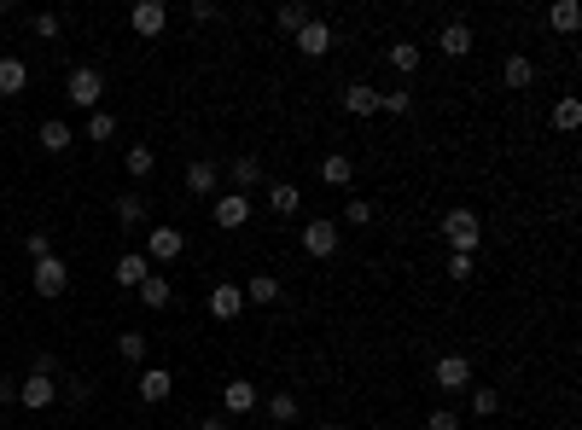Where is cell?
<instances>
[{
	"instance_id": "1",
	"label": "cell",
	"mask_w": 582,
	"mask_h": 430,
	"mask_svg": "<svg viewBox=\"0 0 582 430\" xmlns=\"http://www.w3.org/2000/svg\"><path fill=\"white\" fill-rule=\"evenodd\" d=\"M65 100L82 105V110H100V100H105V76L93 70V65H76V70L65 76Z\"/></svg>"
},
{
	"instance_id": "2",
	"label": "cell",
	"mask_w": 582,
	"mask_h": 430,
	"mask_svg": "<svg viewBox=\"0 0 582 430\" xmlns=\"http://www.w3.org/2000/svg\"><path fill=\"white\" fill-rule=\"evenodd\" d=\"M297 245H303V257H314V262H326V257H338L344 233H338V221H309V227L297 233Z\"/></svg>"
},
{
	"instance_id": "3",
	"label": "cell",
	"mask_w": 582,
	"mask_h": 430,
	"mask_svg": "<svg viewBox=\"0 0 582 430\" xmlns=\"http://www.w3.org/2000/svg\"><path fill=\"white\" fill-rule=\"evenodd\" d=\"M443 238H449V250H466V257H471L478 238H483V227H478V215H471V210H449L443 215Z\"/></svg>"
},
{
	"instance_id": "4",
	"label": "cell",
	"mask_w": 582,
	"mask_h": 430,
	"mask_svg": "<svg viewBox=\"0 0 582 430\" xmlns=\"http://www.w3.org/2000/svg\"><path fill=\"white\" fill-rule=\"evenodd\" d=\"M431 384L449 390V395H454V390H471V361H466V355H437V361H431Z\"/></svg>"
},
{
	"instance_id": "5",
	"label": "cell",
	"mask_w": 582,
	"mask_h": 430,
	"mask_svg": "<svg viewBox=\"0 0 582 430\" xmlns=\"http://www.w3.org/2000/svg\"><path fill=\"white\" fill-rule=\"evenodd\" d=\"M210 215H216V227H245V221H250V198L245 193H216L210 198Z\"/></svg>"
},
{
	"instance_id": "6",
	"label": "cell",
	"mask_w": 582,
	"mask_h": 430,
	"mask_svg": "<svg viewBox=\"0 0 582 430\" xmlns=\"http://www.w3.org/2000/svg\"><path fill=\"white\" fill-rule=\"evenodd\" d=\"M291 41H297V53H303V58H326V53H333V24H326V18H309Z\"/></svg>"
},
{
	"instance_id": "7",
	"label": "cell",
	"mask_w": 582,
	"mask_h": 430,
	"mask_svg": "<svg viewBox=\"0 0 582 430\" xmlns=\"http://www.w3.org/2000/svg\"><path fill=\"white\" fill-rule=\"evenodd\" d=\"M186 193H193V198H216V193H222V169H216L210 157H193V163H186Z\"/></svg>"
},
{
	"instance_id": "8",
	"label": "cell",
	"mask_w": 582,
	"mask_h": 430,
	"mask_svg": "<svg viewBox=\"0 0 582 430\" xmlns=\"http://www.w3.org/2000/svg\"><path fill=\"white\" fill-rule=\"evenodd\" d=\"M18 402L29 407V413H41V407H53L58 402V378H47V372H29L24 384H18Z\"/></svg>"
},
{
	"instance_id": "9",
	"label": "cell",
	"mask_w": 582,
	"mask_h": 430,
	"mask_svg": "<svg viewBox=\"0 0 582 430\" xmlns=\"http://www.w3.org/2000/svg\"><path fill=\"white\" fill-rule=\"evenodd\" d=\"M204 309H210L216 320L228 326V320H239V314H245V291H239V285H228V279H222L210 297H204Z\"/></svg>"
},
{
	"instance_id": "10",
	"label": "cell",
	"mask_w": 582,
	"mask_h": 430,
	"mask_svg": "<svg viewBox=\"0 0 582 430\" xmlns=\"http://www.w3.org/2000/svg\"><path fill=\"white\" fill-rule=\"evenodd\" d=\"M186 250V233H175V227H152L146 233V262H175Z\"/></svg>"
},
{
	"instance_id": "11",
	"label": "cell",
	"mask_w": 582,
	"mask_h": 430,
	"mask_svg": "<svg viewBox=\"0 0 582 430\" xmlns=\"http://www.w3.org/2000/svg\"><path fill=\"white\" fill-rule=\"evenodd\" d=\"M65 291H70V267L58 257L36 262V297H65Z\"/></svg>"
},
{
	"instance_id": "12",
	"label": "cell",
	"mask_w": 582,
	"mask_h": 430,
	"mask_svg": "<svg viewBox=\"0 0 582 430\" xmlns=\"http://www.w3.org/2000/svg\"><path fill=\"white\" fill-rule=\"evenodd\" d=\"M164 24H169V6H164V0H140V6L129 12V29H134V36H164Z\"/></svg>"
},
{
	"instance_id": "13",
	"label": "cell",
	"mask_w": 582,
	"mask_h": 430,
	"mask_svg": "<svg viewBox=\"0 0 582 430\" xmlns=\"http://www.w3.org/2000/svg\"><path fill=\"white\" fill-rule=\"evenodd\" d=\"M257 402H262V395H257V384H250V378H228V390H222V407L233 413V419H239V413H250Z\"/></svg>"
},
{
	"instance_id": "14",
	"label": "cell",
	"mask_w": 582,
	"mask_h": 430,
	"mask_svg": "<svg viewBox=\"0 0 582 430\" xmlns=\"http://www.w3.org/2000/svg\"><path fill=\"white\" fill-rule=\"evenodd\" d=\"M140 395H146V402H169V395H175V372H169V366H146V372H140Z\"/></svg>"
},
{
	"instance_id": "15",
	"label": "cell",
	"mask_w": 582,
	"mask_h": 430,
	"mask_svg": "<svg viewBox=\"0 0 582 430\" xmlns=\"http://www.w3.org/2000/svg\"><path fill=\"white\" fill-rule=\"evenodd\" d=\"M437 47H443L449 58H466V53H471V24H466V18L443 24V29H437Z\"/></svg>"
},
{
	"instance_id": "16",
	"label": "cell",
	"mask_w": 582,
	"mask_h": 430,
	"mask_svg": "<svg viewBox=\"0 0 582 430\" xmlns=\"http://www.w3.org/2000/svg\"><path fill=\"white\" fill-rule=\"evenodd\" d=\"M146 274H152L146 250H122V257H117V285H122V291H129V285L140 291V279H146Z\"/></svg>"
},
{
	"instance_id": "17",
	"label": "cell",
	"mask_w": 582,
	"mask_h": 430,
	"mask_svg": "<svg viewBox=\"0 0 582 430\" xmlns=\"http://www.w3.org/2000/svg\"><path fill=\"white\" fill-rule=\"evenodd\" d=\"M228 181H233V193H257V186H262V163H257V157H233V169H228Z\"/></svg>"
},
{
	"instance_id": "18",
	"label": "cell",
	"mask_w": 582,
	"mask_h": 430,
	"mask_svg": "<svg viewBox=\"0 0 582 430\" xmlns=\"http://www.w3.org/2000/svg\"><path fill=\"white\" fill-rule=\"evenodd\" d=\"M344 110H350V117H373V110H379V88L350 82V88H344Z\"/></svg>"
},
{
	"instance_id": "19",
	"label": "cell",
	"mask_w": 582,
	"mask_h": 430,
	"mask_svg": "<svg viewBox=\"0 0 582 430\" xmlns=\"http://www.w3.org/2000/svg\"><path fill=\"white\" fill-rule=\"evenodd\" d=\"M501 82H507L513 93H524L530 82H536V65H530V58H524V53H513V58H507V65H501Z\"/></svg>"
},
{
	"instance_id": "20",
	"label": "cell",
	"mask_w": 582,
	"mask_h": 430,
	"mask_svg": "<svg viewBox=\"0 0 582 430\" xmlns=\"http://www.w3.org/2000/svg\"><path fill=\"white\" fill-rule=\"evenodd\" d=\"M36 140H41V152H53V157H58V152H70V146H76V134H70V122H58V117H53V122H41V134H36Z\"/></svg>"
},
{
	"instance_id": "21",
	"label": "cell",
	"mask_w": 582,
	"mask_h": 430,
	"mask_svg": "<svg viewBox=\"0 0 582 430\" xmlns=\"http://www.w3.org/2000/svg\"><path fill=\"white\" fill-rule=\"evenodd\" d=\"M169 297H175V285H169L164 274H146V279H140V302H146V309H169Z\"/></svg>"
},
{
	"instance_id": "22",
	"label": "cell",
	"mask_w": 582,
	"mask_h": 430,
	"mask_svg": "<svg viewBox=\"0 0 582 430\" xmlns=\"http://www.w3.org/2000/svg\"><path fill=\"white\" fill-rule=\"evenodd\" d=\"M297 204H303V193H297L291 181H274V186H269V210H274V215H297Z\"/></svg>"
},
{
	"instance_id": "23",
	"label": "cell",
	"mask_w": 582,
	"mask_h": 430,
	"mask_svg": "<svg viewBox=\"0 0 582 430\" xmlns=\"http://www.w3.org/2000/svg\"><path fill=\"white\" fill-rule=\"evenodd\" d=\"M547 24H554L559 36H571V29L582 24V6H577V0H554V6H547Z\"/></svg>"
},
{
	"instance_id": "24",
	"label": "cell",
	"mask_w": 582,
	"mask_h": 430,
	"mask_svg": "<svg viewBox=\"0 0 582 430\" xmlns=\"http://www.w3.org/2000/svg\"><path fill=\"white\" fill-rule=\"evenodd\" d=\"M29 88V70H24V58H0V93H24Z\"/></svg>"
},
{
	"instance_id": "25",
	"label": "cell",
	"mask_w": 582,
	"mask_h": 430,
	"mask_svg": "<svg viewBox=\"0 0 582 430\" xmlns=\"http://www.w3.org/2000/svg\"><path fill=\"white\" fill-rule=\"evenodd\" d=\"M321 181H326V186H350V181H355V163H350L344 152H333V157L321 163Z\"/></svg>"
},
{
	"instance_id": "26",
	"label": "cell",
	"mask_w": 582,
	"mask_h": 430,
	"mask_svg": "<svg viewBox=\"0 0 582 430\" xmlns=\"http://www.w3.org/2000/svg\"><path fill=\"white\" fill-rule=\"evenodd\" d=\"M245 291V302H262V309H269V302H280V279L274 274H257L250 285H239Z\"/></svg>"
},
{
	"instance_id": "27",
	"label": "cell",
	"mask_w": 582,
	"mask_h": 430,
	"mask_svg": "<svg viewBox=\"0 0 582 430\" xmlns=\"http://www.w3.org/2000/svg\"><path fill=\"white\" fill-rule=\"evenodd\" d=\"M269 425H297V395L291 390H274L269 395Z\"/></svg>"
},
{
	"instance_id": "28",
	"label": "cell",
	"mask_w": 582,
	"mask_h": 430,
	"mask_svg": "<svg viewBox=\"0 0 582 430\" xmlns=\"http://www.w3.org/2000/svg\"><path fill=\"white\" fill-rule=\"evenodd\" d=\"M471 413H478V419H495V413H501V390L495 384H471Z\"/></svg>"
},
{
	"instance_id": "29",
	"label": "cell",
	"mask_w": 582,
	"mask_h": 430,
	"mask_svg": "<svg viewBox=\"0 0 582 430\" xmlns=\"http://www.w3.org/2000/svg\"><path fill=\"white\" fill-rule=\"evenodd\" d=\"M117 221H122V227H140V221H146V198H140V193H122V198H117Z\"/></svg>"
},
{
	"instance_id": "30",
	"label": "cell",
	"mask_w": 582,
	"mask_h": 430,
	"mask_svg": "<svg viewBox=\"0 0 582 430\" xmlns=\"http://www.w3.org/2000/svg\"><path fill=\"white\" fill-rule=\"evenodd\" d=\"M152 169H157V152H152V146H140V140H134V146H129V174H134V181H146Z\"/></svg>"
},
{
	"instance_id": "31",
	"label": "cell",
	"mask_w": 582,
	"mask_h": 430,
	"mask_svg": "<svg viewBox=\"0 0 582 430\" xmlns=\"http://www.w3.org/2000/svg\"><path fill=\"white\" fill-rule=\"evenodd\" d=\"M390 65H397L402 76H414L419 70V47L414 41H397V47H390Z\"/></svg>"
},
{
	"instance_id": "32",
	"label": "cell",
	"mask_w": 582,
	"mask_h": 430,
	"mask_svg": "<svg viewBox=\"0 0 582 430\" xmlns=\"http://www.w3.org/2000/svg\"><path fill=\"white\" fill-rule=\"evenodd\" d=\"M117 355L129 361V366H140V361H146V338H140V331H122V338H117Z\"/></svg>"
},
{
	"instance_id": "33",
	"label": "cell",
	"mask_w": 582,
	"mask_h": 430,
	"mask_svg": "<svg viewBox=\"0 0 582 430\" xmlns=\"http://www.w3.org/2000/svg\"><path fill=\"white\" fill-rule=\"evenodd\" d=\"M554 129H565V134L582 129V105H577V100H559V105H554Z\"/></svg>"
},
{
	"instance_id": "34",
	"label": "cell",
	"mask_w": 582,
	"mask_h": 430,
	"mask_svg": "<svg viewBox=\"0 0 582 430\" xmlns=\"http://www.w3.org/2000/svg\"><path fill=\"white\" fill-rule=\"evenodd\" d=\"M111 134H117L111 110H88V140H111Z\"/></svg>"
},
{
	"instance_id": "35",
	"label": "cell",
	"mask_w": 582,
	"mask_h": 430,
	"mask_svg": "<svg viewBox=\"0 0 582 430\" xmlns=\"http://www.w3.org/2000/svg\"><path fill=\"white\" fill-rule=\"evenodd\" d=\"M314 18V12L309 6H297V0H291V6H280V29H286V36H297V29H303Z\"/></svg>"
},
{
	"instance_id": "36",
	"label": "cell",
	"mask_w": 582,
	"mask_h": 430,
	"mask_svg": "<svg viewBox=\"0 0 582 430\" xmlns=\"http://www.w3.org/2000/svg\"><path fill=\"white\" fill-rule=\"evenodd\" d=\"M367 221H373V204H367V198H350V204H344V227H367Z\"/></svg>"
},
{
	"instance_id": "37",
	"label": "cell",
	"mask_w": 582,
	"mask_h": 430,
	"mask_svg": "<svg viewBox=\"0 0 582 430\" xmlns=\"http://www.w3.org/2000/svg\"><path fill=\"white\" fill-rule=\"evenodd\" d=\"M379 110H390V117H407V110H414V93H379Z\"/></svg>"
},
{
	"instance_id": "38",
	"label": "cell",
	"mask_w": 582,
	"mask_h": 430,
	"mask_svg": "<svg viewBox=\"0 0 582 430\" xmlns=\"http://www.w3.org/2000/svg\"><path fill=\"white\" fill-rule=\"evenodd\" d=\"M29 29H36L41 41H53V36H58V29H65V24H58V12H36V18H29Z\"/></svg>"
},
{
	"instance_id": "39",
	"label": "cell",
	"mask_w": 582,
	"mask_h": 430,
	"mask_svg": "<svg viewBox=\"0 0 582 430\" xmlns=\"http://www.w3.org/2000/svg\"><path fill=\"white\" fill-rule=\"evenodd\" d=\"M426 430H460V413H454V407H437L431 419H426Z\"/></svg>"
},
{
	"instance_id": "40",
	"label": "cell",
	"mask_w": 582,
	"mask_h": 430,
	"mask_svg": "<svg viewBox=\"0 0 582 430\" xmlns=\"http://www.w3.org/2000/svg\"><path fill=\"white\" fill-rule=\"evenodd\" d=\"M24 250H29L36 262H47V257H53V238H47V233H29V238H24Z\"/></svg>"
},
{
	"instance_id": "41",
	"label": "cell",
	"mask_w": 582,
	"mask_h": 430,
	"mask_svg": "<svg viewBox=\"0 0 582 430\" xmlns=\"http://www.w3.org/2000/svg\"><path fill=\"white\" fill-rule=\"evenodd\" d=\"M449 279H471V257H466V250H449Z\"/></svg>"
},
{
	"instance_id": "42",
	"label": "cell",
	"mask_w": 582,
	"mask_h": 430,
	"mask_svg": "<svg viewBox=\"0 0 582 430\" xmlns=\"http://www.w3.org/2000/svg\"><path fill=\"white\" fill-rule=\"evenodd\" d=\"M0 402H18V384H12V378H0Z\"/></svg>"
},
{
	"instance_id": "43",
	"label": "cell",
	"mask_w": 582,
	"mask_h": 430,
	"mask_svg": "<svg viewBox=\"0 0 582 430\" xmlns=\"http://www.w3.org/2000/svg\"><path fill=\"white\" fill-rule=\"evenodd\" d=\"M198 430H228V419L216 413V419H198Z\"/></svg>"
},
{
	"instance_id": "44",
	"label": "cell",
	"mask_w": 582,
	"mask_h": 430,
	"mask_svg": "<svg viewBox=\"0 0 582 430\" xmlns=\"http://www.w3.org/2000/svg\"><path fill=\"white\" fill-rule=\"evenodd\" d=\"M314 430H338V425H314Z\"/></svg>"
},
{
	"instance_id": "45",
	"label": "cell",
	"mask_w": 582,
	"mask_h": 430,
	"mask_svg": "<svg viewBox=\"0 0 582 430\" xmlns=\"http://www.w3.org/2000/svg\"><path fill=\"white\" fill-rule=\"evenodd\" d=\"M0 18H6V0H0Z\"/></svg>"
}]
</instances>
